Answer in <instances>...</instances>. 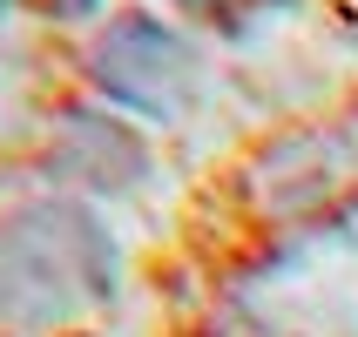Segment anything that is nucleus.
<instances>
[{"instance_id":"1","label":"nucleus","mask_w":358,"mask_h":337,"mask_svg":"<svg viewBox=\"0 0 358 337\" xmlns=\"http://www.w3.org/2000/svg\"><path fill=\"white\" fill-rule=\"evenodd\" d=\"M95 81L142 115H176L182 95L196 88V54L149 14H129L95 40Z\"/></svg>"},{"instance_id":"2","label":"nucleus","mask_w":358,"mask_h":337,"mask_svg":"<svg viewBox=\"0 0 358 337\" xmlns=\"http://www.w3.org/2000/svg\"><path fill=\"white\" fill-rule=\"evenodd\" d=\"M182 7H217V0H182Z\"/></svg>"}]
</instances>
